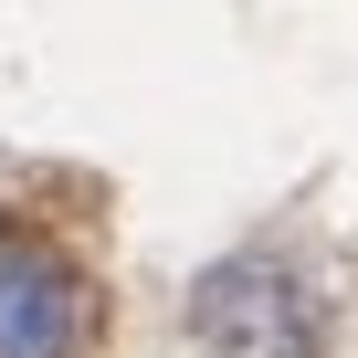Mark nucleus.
Instances as JSON below:
<instances>
[{
	"label": "nucleus",
	"mask_w": 358,
	"mask_h": 358,
	"mask_svg": "<svg viewBox=\"0 0 358 358\" xmlns=\"http://www.w3.org/2000/svg\"><path fill=\"white\" fill-rule=\"evenodd\" d=\"M95 337V285L74 274V253L0 232V358H85Z\"/></svg>",
	"instance_id": "nucleus-2"
},
{
	"label": "nucleus",
	"mask_w": 358,
	"mask_h": 358,
	"mask_svg": "<svg viewBox=\"0 0 358 358\" xmlns=\"http://www.w3.org/2000/svg\"><path fill=\"white\" fill-rule=\"evenodd\" d=\"M190 337L211 358H316L327 295L274 253H232V264H211L190 285Z\"/></svg>",
	"instance_id": "nucleus-1"
}]
</instances>
